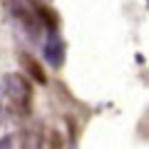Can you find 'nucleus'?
Segmentation results:
<instances>
[{"mask_svg": "<svg viewBox=\"0 0 149 149\" xmlns=\"http://www.w3.org/2000/svg\"><path fill=\"white\" fill-rule=\"evenodd\" d=\"M0 92L5 95L8 104L13 112L17 114H27L30 112V102H32V87L30 80L20 72H10L0 80Z\"/></svg>", "mask_w": 149, "mask_h": 149, "instance_id": "f257e3e1", "label": "nucleus"}, {"mask_svg": "<svg viewBox=\"0 0 149 149\" xmlns=\"http://www.w3.org/2000/svg\"><path fill=\"white\" fill-rule=\"evenodd\" d=\"M45 60L50 62V67H60L65 62V42L57 35H50V40L45 42Z\"/></svg>", "mask_w": 149, "mask_h": 149, "instance_id": "f03ea898", "label": "nucleus"}, {"mask_svg": "<svg viewBox=\"0 0 149 149\" xmlns=\"http://www.w3.org/2000/svg\"><path fill=\"white\" fill-rule=\"evenodd\" d=\"M35 144H37V149H62L65 142H62V134L55 127H42L37 139H35Z\"/></svg>", "mask_w": 149, "mask_h": 149, "instance_id": "7ed1b4c3", "label": "nucleus"}, {"mask_svg": "<svg viewBox=\"0 0 149 149\" xmlns=\"http://www.w3.org/2000/svg\"><path fill=\"white\" fill-rule=\"evenodd\" d=\"M20 65L27 70V72H30V77H32L35 82H40V85H45V82H47V77H45L42 67H40V65H37V62H35V60H32L27 52H22V55H20Z\"/></svg>", "mask_w": 149, "mask_h": 149, "instance_id": "20e7f679", "label": "nucleus"}, {"mask_svg": "<svg viewBox=\"0 0 149 149\" xmlns=\"http://www.w3.org/2000/svg\"><path fill=\"white\" fill-rule=\"evenodd\" d=\"M0 117H3V107H0Z\"/></svg>", "mask_w": 149, "mask_h": 149, "instance_id": "39448f33", "label": "nucleus"}]
</instances>
